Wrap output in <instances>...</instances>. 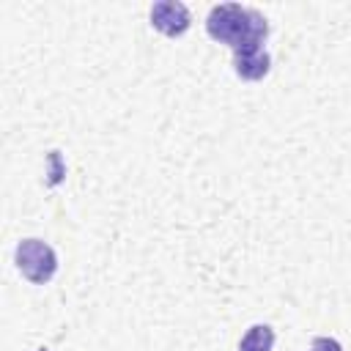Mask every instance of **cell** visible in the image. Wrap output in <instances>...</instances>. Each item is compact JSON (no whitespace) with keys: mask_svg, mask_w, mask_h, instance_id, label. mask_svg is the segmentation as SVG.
<instances>
[{"mask_svg":"<svg viewBox=\"0 0 351 351\" xmlns=\"http://www.w3.org/2000/svg\"><path fill=\"white\" fill-rule=\"evenodd\" d=\"M269 66H271V58H269L266 49H263V52H255V55L233 58V71H236V77L250 80V82L263 80V77L269 74Z\"/></svg>","mask_w":351,"mask_h":351,"instance_id":"277c9868","label":"cell"},{"mask_svg":"<svg viewBox=\"0 0 351 351\" xmlns=\"http://www.w3.org/2000/svg\"><path fill=\"white\" fill-rule=\"evenodd\" d=\"M151 25L159 33L176 38V36H184L189 30L192 16H189V8L184 3H178V0H162V3H154L151 5Z\"/></svg>","mask_w":351,"mask_h":351,"instance_id":"3957f363","label":"cell"},{"mask_svg":"<svg viewBox=\"0 0 351 351\" xmlns=\"http://www.w3.org/2000/svg\"><path fill=\"white\" fill-rule=\"evenodd\" d=\"M271 348H274V329L269 324H252L239 340V351H271Z\"/></svg>","mask_w":351,"mask_h":351,"instance_id":"5b68a950","label":"cell"},{"mask_svg":"<svg viewBox=\"0 0 351 351\" xmlns=\"http://www.w3.org/2000/svg\"><path fill=\"white\" fill-rule=\"evenodd\" d=\"M310 351H343V346L335 337H315Z\"/></svg>","mask_w":351,"mask_h":351,"instance_id":"52a82bcc","label":"cell"},{"mask_svg":"<svg viewBox=\"0 0 351 351\" xmlns=\"http://www.w3.org/2000/svg\"><path fill=\"white\" fill-rule=\"evenodd\" d=\"M38 351H49V348H38Z\"/></svg>","mask_w":351,"mask_h":351,"instance_id":"ba28073f","label":"cell"},{"mask_svg":"<svg viewBox=\"0 0 351 351\" xmlns=\"http://www.w3.org/2000/svg\"><path fill=\"white\" fill-rule=\"evenodd\" d=\"M206 33L214 41L228 44L233 49V58H244L266 49L263 44L269 38V22L261 11L250 5L219 3L206 16Z\"/></svg>","mask_w":351,"mask_h":351,"instance_id":"6da1fadb","label":"cell"},{"mask_svg":"<svg viewBox=\"0 0 351 351\" xmlns=\"http://www.w3.org/2000/svg\"><path fill=\"white\" fill-rule=\"evenodd\" d=\"M14 263L33 285H47L58 271V255L44 239H22L14 250Z\"/></svg>","mask_w":351,"mask_h":351,"instance_id":"7a4b0ae2","label":"cell"},{"mask_svg":"<svg viewBox=\"0 0 351 351\" xmlns=\"http://www.w3.org/2000/svg\"><path fill=\"white\" fill-rule=\"evenodd\" d=\"M47 165H49V170H47V176H49V186H58L60 181H63V176H66V165H63V159H60V151H49L47 154Z\"/></svg>","mask_w":351,"mask_h":351,"instance_id":"8992f818","label":"cell"}]
</instances>
